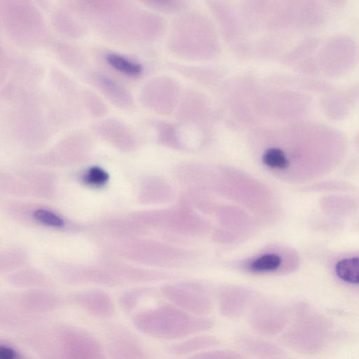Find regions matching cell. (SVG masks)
<instances>
[{"label":"cell","instance_id":"cell-1","mask_svg":"<svg viewBox=\"0 0 359 359\" xmlns=\"http://www.w3.org/2000/svg\"><path fill=\"white\" fill-rule=\"evenodd\" d=\"M69 10L103 37L125 43H144L159 39L166 21L130 0H67Z\"/></svg>","mask_w":359,"mask_h":359},{"label":"cell","instance_id":"cell-2","mask_svg":"<svg viewBox=\"0 0 359 359\" xmlns=\"http://www.w3.org/2000/svg\"><path fill=\"white\" fill-rule=\"evenodd\" d=\"M241 14L247 29L268 33L317 27L325 17L317 0H243Z\"/></svg>","mask_w":359,"mask_h":359},{"label":"cell","instance_id":"cell-3","mask_svg":"<svg viewBox=\"0 0 359 359\" xmlns=\"http://www.w3.org/2000/svg\"><path fill=\"white\" fill-rule=\"evenodd\" d=\"M167 48L182 57L205 59L218 55L222 46L217 31L206 15L184 11L171 25Z\"/></svg>","mask_w":359,"mask_h":359},{"label":"cell","instance_id":"cell-4","mask_svg":"<svg viewBox=\"0 0 359 359\" xmlns=\"http://www.w3.org/2000/svg\"><path fill=\"white\" fill-rule=\"evenodd\" d=\"M0 24L6 36L19 47L41 48L49 41L46 25L34 0H0Z\"/></svg>","mask_w":359,"mask_h":359},{"label":"cell","instance_id":"cell-5","mask_svg":"<svg viewBox=\"0 0 359 359\" xmlns=\"http://www.w3.org/2000/svg\"><path fill=\"white\" fill-rule=\"evenodd\" d=\"M138 325L154 337L179 341L212 330L215 323L209 317L189 313L171 304L144 311L138 318Z\"/></svg>","mask_w":359,"mask_h":359},{"label":"cell","instance_id":"cell-6","mask_svg":"<svg viewBox=\"0 0 359 359\" xmlns=\"http://www.w3.org/2000/svg\"><path fill=\"white\" fill-rule=\"evenodd\" d=\"M230 265L248 275L278 276L292 271L297 266V257L287 247L269 244L249 256L234 260Z\"/></svg>","mask_w":359,"mask_h":359},{"label":"cell","instance_id":"cell-7","mask_svg":"<svg viewBox=\"0 0 359 359\" xmlns=\"http://www.w3.org/2000/svg\"><path fill=\"white\" fill-rule=\"evenodd\" d=\"M163 295L173 305L194 315L207 316L214 307L212 292L203 282L183 280L161 287Z\"/></svg>","mask_w":359,"mask_h":359},{"label":"cell","instance_id":"cell-8","mask_svg":"<svg viewBox=\"0 0 359 359\" xmlns=\"http://www.w3.org/2000/svg\"><path fill=\"white\" fill-rule=\"evenodd\" d=\"M219 27L220 33L229 48L238 53L246 54L252 45L248 40V29L242 15L238 13L229 0H204Z\"/></svg>","mask_w":359,"mask_h":359},{"label":"cell","instance_id":"cell-9","mask_svg":"<svg viewBox=\"0 0 359 359\" xmlns=\"http://www.w3.org/2000/svg\"><path fill=\"white\" fill-rule=\"evenodd\" d=\"M317 57L320 72L327 76L337 77L355 66L359 48L352 38L340 35L330 39Z\"/></svg>","mask_w":359,"mask_h":359},{"label":"cell","instance_id":"cell-10","mask_svg":"<svg viewBox=\"0 0 359 359\" xmlns=\"http://www.w3.org/2000/svg\"><path fill=\"white\" fill-rule=\"evenodd\" d=\"M145 222L170 234L187 238L203 237L212 229L204 218L185 210L156 213L147 217Z\"/></svg>","mask_w":359,"mask_h":359},{"label":"cell","instance_id":"cell-11","mask_svg":"<svg viewBox=\"0 0 359 359\" xmlns=\"http://www.w3.org/2000/svg\"><path fill=\"white\" fill-rule=\"evenodd\" d=\"M140 260L150 265L164 268H180L194 263L198 251L173 243L146 241L139 246Z\"/></svg>","mask_w":359,"mask_h":359},{"label":"cell","instance_id":"cell-12","mask_svg":"<svg viewBox=\"0 0 359 359\" xmlns=\"http://www.w3.org/2000/svg\"><path fill=\"white\" fill-rule=\"evenodd\" d=\"M248 312L249 325L260 335H275L281 332L286 324L285 310L269 299H257Z\"/></svg>","mask_w":359,"mask_h":359},{"label":"cell","instance_id":"cell-13","mask_svg":"<svg viewBox=\"0 0 359 359\" xmlns=\"http://www.w3.org/2000/svg\"><path fill=\"white\" fill-rule=\"evenodd\" d=\"M257 297V292L250 287L230 284L219 290L216 304L221 316L234 319L249 311Z\"/></svg>","mask_w":359,"mask_h":359},{"label":"cell","instance_id":"cell-14","mask_svg":"<svg viewBox=\"0 0 359 359\" xmlns=\"http://www.w3.org/2000/svg\"><path fill=\"white\" fill-rule=\"evenodd\" d=\"M359 100V85L340 92L327 93L321 101L325 116L332 121L344 119Z\"/></svg>","mask_w":359,"mask_h":359},{"label":"cell","instance_id":"cell-15","mask_svg":"<svg viewBox=\"0 0 359 359\" xmlns=\"http://www.w3.org/2000/svg\"><path fill=\"white\" fill-rule=\"evenodd\" d=\"M217 217L218 226L235 233L243 242L250 238L262 229L257 219L239 210L224 208L219 210Z\"/></svg>","mask_w":359,"mask_h":359},{"label":"cell","instance_id":"cell-16","mask_svg":"<svg viewBox=\"0 0 359 359\" xmlns=\"http://www.w3.org/2000/svg\"><path fill=\"white\" fill-rule=\"evenodd\" d=\"M234 341L241 353L253 358L273 359L280 358L283 355L281 349L276 344L259 337L240 334Z\"/></svg>","mask_w":359,"mask_h":359},{"label":"cell","instance_id":"cell-17","mask_svg":"<svg viewBox=\"0 0 359 359\" xmlns=\"http://www.w3.org/2000/svg\"><path fill=\"white\" fill-rule=\"evenodd\" d=\"M204 333L194 334L179 340L169 347L170 353L175 355L191 356L220 346L221 341L218 337Z\"/></svg>","mask_w":359,"mask_h":359},{"label":"cell","instance_id":"cell-18","mask_svg":"<svg viewBox=\"0 0 359 359\" xmlns=\"http://www.w3.org/2000/svg\"><path fill=\"white\" fill-rule=\"evenodd\" d=\"M51 21L56 31L67 38L78 39L86 34L85 23L70 10L56 9L52 14Z\"/></svg>","mask_w":359,"mask_h":359},{"label":"cell","instance_id":"cell-19","mask_svg":"<svg viewBox=\"0 0 359 359\" xmlns=\"http://www.w3.org/2000/svg\"><path fill=\"white\" fill-rule=\"evenodd\" d=\"M104 59L113 69L128 76H138L143 69L142 66L137 62L116 53H107Z\"/></svg>","mask_w":359,"mask_h":359},{"label":"cell","instance_id":"cell-20","mask_svg":"<svg viewBox=\"0 0 359 359\" xmlns=\"http://www.w3.org/2000/svg\"><path fill=\"white\" fill-rule=\"evenodd\" d=\"M337 276L351 284H359V256L339 260L335 266Z\"/></svg>","mask_w":359,"mask_h":359},{"label":"cell","instance_id":"cell-21","mask_svg":"<svg viewBox=\"0 0 359 359\" xmlns=\"http://www.w3.org/2000/svg\"><path fill=\"white\" fill-rule=\"evenodd\" d=\"M318 46V41L314 38L306 39L294 46L285 55L287 63H299L311 56Z\"/></svg>","mask_w":359,"mask_h":359},{"label":"cell","instance_id":"cell-22","mask_svg":"<svg viewBox=\"0 0 359 359\" xmlns=\"http://www.w3.org/2000/svg\"><path fill=\"white\" fill-rule=\"evenodd\" d=\"M148 7L167 13H180L186 9L189 0H138Z\"/></svg>","mask_w":359,"mask_h":359},{"label":"cell","instance_id":"cell-23","mask_svg":"<svg viewBox=\"0 0 359 359\" xmlns=\"http://www.w3.org/2000/svg\"><path fill=\"white\" fill-rule=\"evenodd\" d=\"M194 359H243L246 356L241 351L213 348L189 357Z\"/></svg>","mask_w":359,"mask_h":359},{"label":"cell","instance_id":"cell-24","mask_svg":"<svg viewBox=\"0 0 359 359\" xmlns=\"http://www.w3.org/2000/svg\"><path fill=\"white\" fill-rule=\"evenodd\" d=\"M352 184L341 180H324L311 183L305 187L309 191H346L352 190Z\"/></svg>","mask_w":359,"mask_h":359},{"label":"cell","instance_id":"cell-25","mask_svg":"<svg viewBox=\"0 0 359 359\" xmlns=\"http://www.w3.org/2000/svg\"><path fill=\"white\" fill-rule=\"evenodd\" d=\"M210 237L213 242L222 245H231L243 242L235 233L220 226L212 229Z\"/></svg>","mask_w":359,"mask_h":359},{"label":"cell","instance_id":"cell-26","mask_svg":"<svg viewBox=\"0 0 359 359\" xmlns=\"http://www.w3.org/2000/svg\"><path fill=\"white\" fill-rule=\"evenodd\" d=\"M264 163L273 168L285 169L289 166V161L283 150L278 148L268 149L263 156Z\"/></svg>","mask_w":359,"mask_h":359},{"label":"cell","instance_id":"cell-27","mask_svg":"<svg viewBox=\"0 0 359 359\" xmlns=\"http://www.w3.org/2000/svg\"><path fill=\"white\" fill-rule=\"evenodd\" d=\"M34 218L39 223L53 228H62L64 220L55 213L43 208L36 209L33 212Z\"/></svg>","mask_w":359,"mask_h":359},{"label":"cell","instance_id":"cell-28","mask_svg":"<svg viewBox=\"0 0 359 359\" xmlns=\"http://www.w3.org/2000/svg\"><path fill=\"white\" fill-rule=\"evenodd\" d=\"M108 180V173L97 166L89 168L83 176L84 182L92 187H102L107 182Z\"/></svg>","mask_w":359,"mask_h":359},{"label":"cell","instance_id":"cell-29","mask_svg":"<svg viewBox=\"0 0 359 359\" xmlns=\"http://www.w3.org/2000/svg\"><path fill=\"white\" fill-rule=\"evenodd\" d=\"M299 70L309 76H314L320 72L318 57L310 56L298 63Z\"/></svg>","mask_w":359,"mask_h":359},{"label":"cell","instance_id":"cell-30","mask_svg":"<svg viewBox=\"0 0 359 359\" xmlns=\"http://www.w3.org/2000/svg\"><path fill=\"white\" fill-rule=\"evenodd\" d=\"M16 353L10 347L1 346L0 347V357L3 359H13L15 358Z\"/></svg>","mask_w":359,"mask_h":359},{"label":"cell","instance_id":"cell-31","mask_svg":"<svg viewBox=\"0 0 359 359\" xmlns=\"http://www.w3.org/2000/svg\"><path fill=\"white\" fill-rule=\"evenodd\" d=\"M330 3H332L335 5H343L345 2H346V0H326Z\"/></svg>","mask_w":359,"mask_h":359},{"label":"cell","instance_id":"cell-32","mask_svg":"<svg viewBox=\"0 0 359 359\" xmlns=\"http://www.w3.org/2000/svg\"><path fill=\"white\" fill-rule=\"evenodd\" d=\"M355 146L356 147L358 148V149L359 150V133H358V135L355 136Z\"/></svg>","mask_w":359,"mask_h":359}]
</instances>
